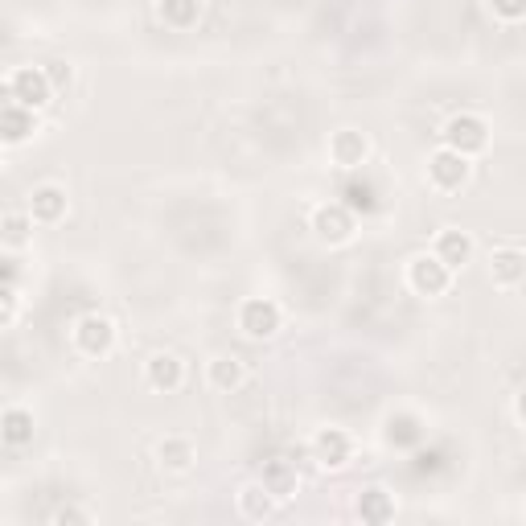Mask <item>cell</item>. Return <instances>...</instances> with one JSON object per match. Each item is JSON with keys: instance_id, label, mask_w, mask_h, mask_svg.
I'll list each match as a JSON object with an SVG mask.
<instances>
[{"instance_id": "cell-1", "label": "cell", "mask_w": 526, "mask_h": 526, "mask_svg": "<svg viewBox=\"0 0 526 526\" xmlns=\"http://www.w3.org/2000/svg\"><path fill=\"white\" fill-rule=\"evenodd\" d=\"M444 148H453V153L461 157H477L485 144H490V128H485L481 116H469V111H461V116H453L444 124Z\"/></svg>"}, {"instance_id": "cell-2", "label": "cell", "mask_w": 526, "mask_h": 526, "mask_svg": "<svg viewBox=\"0 0 526 526\" xmlns=\"http://www.w3.org/2000/svg\"><path fill=\"white\" fill-rule=\"evenodd\" d=\"M239 329H243L247 337H255V342H263V337H276V329H280V305H276V300H268V296L243 300Z\"/></svg>"}, {"instance_id": "cell-3", "label": "cell", "mask_w": 526, "mask_h": 526, "mask_svg": "<svg viewBox=\"0 0 526 526\" xmlns=\"http://www.w3.org/2000/svg\"><path fill=\"white\" fill-rule=\"evenodd\" d=\"M74 346H79L87 358H103V354H111V346H116V325L99 313H87V317H79V325H74Z\"/></svg>"}, {"instance_id": "cell-4", "label": "cell", "mask_w": 526, "mask_h": 526, "mask_svg": "<svg viewBox=\"0 0 526 526\" xmlns=\"http://www.w3.org/2000/svg\"><path fill=\"white\" fill-rule=\"evenodd\" d=\"M407 284L420 296H444L448 284H453V272H448L436 255H416L407 263Z\"/></svg>"}, {"instance_id": "cell-5", "label": "cell", "mask_w": 526, "mask_h": 526, "mask_svg": "<svg viewBox=\"0 0 526 526\" xmlns=\"http://www.w3.org/2000/svg\"><path fill=\"white\" fill-rule=\"evenodd\" d=\"M428 177H432L436 190L453 194V190H461V185L469 181V157L453 153V148H436V153L428 157Z\"/></svg>"}, {"instance_id": "cell-6", "label": "cell", "mask_w": 526, "mask_h": 526, "mask_svg": "<svg viewBox=\"0 0 526 526\" xmlns=\"http://www.w3.org/2000/svg\"><path fill=\"white\" fill-rule=\"evenodd\" d=\"M9 87H13V103H21V107H29V111L46 107L50 95H54V87H50V79H46L42 66H21V70L13 74Z\"/></svg>"}, {"instance_id": "cell-7", "label": "cell", "mask_w": 526, "mask_h": 526, "mask_svg": "<svg viewBox=\"0 0 526 526\" xmlns=\"http://www.w3.org/2000/svg\"><path fill=\"white\" fill-rule=\"evenodd\" d=\"M309 448H313V457H317L321 469H342L350 461V453H354V444H350V436L342 428H321Z\"/></svg>"}, {"instance_id": "cell-8", "label": "cell", "mask_w": 526, "mask_h": 526, "mask_svg": "<svg viewBox=\"0 0 526 526\" xmlns=\"http://www.w3.org/2000/svg\"><path fill=\"white\" fill-rule=\"evenodd\" d=\"M313 231L321 243H346L354 235V214L342 206V202H333V206H321L313 214Z\"/></svg>"}, {"instance_id": "cell-9", "label": "cell", "mask_w": 526, "mask_h": 526, "mask_svg": "<svg viewBox=\"0 0 526 526\" xmlns=\"http://www.w3.org/2000/svg\"><path fill=\"white\" fill-rule=\"evenodd\" d=\"M259 485H263V490H268L276 502H288V498L296 494V485H300V477H296V465H292V461H284V457H276V461H263Z\"/></svg>"}, {"instance_id": "cell-10", "label": "cell", "mask_w": 526, "mask_h": 526, "mask_svg": "<svg viewBox=\"0 0 526 526\" xmlns=\"http://www.w3.org/2000/svg\"><path fill=\"white\" fill-rule=\"evenodd\" d=\"M366 153H370V140L362 132H354V128L337 132L329 140V157H333V165H342V169H358L366 161Z\"/></svg>"}, {"instance_id": "cell-11", "label": "cell", "mask_w": 526, "mask_h": 526, "mask_svg": "<svg viewBox=\"0 0 526 526\" xmlns=\"http://www.w3.org/2000/svg\"><path fill=\"white\" fill-rule=\"evenodd\" d=\"M66 214V190H58V185H37V190L29 194V218L33 222H58Z\"/></svg>"}, {"instance_id": "cell-12", "label": "cell", "mask_w": 526, "mask_h": 526, "mask_svg": "<svg viewBox=\"0 0 526 526\" xmlns=\"http://www.w3.org/2000/svg\"><path fill=\"white\" fill-rule=\"evenodd\" d=\"M469 255H473V239H469L465 231H457V227L440 231V239H436V259L444 263L448 272H453V268H465Z\"/></svg>"}, {"instance_id": "cell-13", "label": "cell", "mask_w": 526, "mask_h": 526, "mask_svg": "<svg viewBox=\"0 0 526 526\" xmlns=\"http://www.w3.org/2000/svg\"><path fill=\"white\" fill-rule=\"evenodd\" d=\"M144 379H148V387H153V391H165V395H169V391L181 387L185 370H181V362H177L173 354H153V358H148Z\"/></svg>"}, {"instance_id": "cell-14", "label": "cell", "mask_w": 526, "mask_h": 526, "mask_svg": "<svg viewBox=\"0 0 526 526\" xmlns=\"http://www.w3.org/2000/svg\"><path fill=\"white\" fill-rule=\"evenodd\" d=\"M33 136V111L21 103L0 107V144H25Z\"/></svg>"}, {"instance_id": "cell-15", "label": "cell", "mask_w": 526, "mask_h": 526, "mask_svg": "<svg viewBox=\"0 0 526 526\" xmlns=\"http://www.w3.org/2000/svg\"><path fill=\"white\" fill-rule=\"evenodd\" d=\"M342 206L350 210V214H374L379 210V190H374V181L362 173H354L346 185H342Z\"/></svg>"}, {"instance_id": "cell-16", "label": "cell", "mask_w": 526, "mask_h": 526, "mask_svg": "<svg viewBox=\"0 0 526 526\" xmlns=\"http://www.w3.org/2000/svg\"><path fill=\"white\" fill-rule=\"evenodd\" d=\"M358 518L370 522V526H383V522L395 518V502H391V494L383 490V485H370V490L358 494Z\"/></svg>"}, {"instance_id": "cell-17", "label": "cell", "mask_w": 526, "mask_h": 526, "mask_svg": "<svg viewBox=\"0 0 526 526\" xmlns=\"http://www.w3.org/2000/svg\"><path fill=\"white\" fill-rule=\"evenodd\" d=\"M33 416L25 407H9L5 416H0V440L5 444H13V448H25V444H33Z\"/></svg>"}, {"instance_id": "cell-18", "label": "cell", "mask_w": 526, "mask_h": 526, "mask_svg": "<svg viewBox=\"0 0 526 526\" xmlns=\"http://www.w3.org/2000/svg\"><path fill=\"white\" fill-rule=\"evenodd\" d=\"M383 436H387L391 448H416L424 440V424H420V416H411V411H399V416L387 420Z\"/></svg>"}, {"instance_id": "cell-19", "label": "cell", "mask_w": 526, "mask_h": 526, "mask_svg": "<svg viewBox=\"0 0 526 526\" xmlns=\"http://www.w3.org/2000/svg\"><path fill=\"white\" fill-rule=\"evenodd\" d=\"M522 276H526V255H522L518 247L494 251V284L514 288V284H522Z\"/></svg>"}, {"instance_id": "cell-20", "label": "cell", "mask_w": 526, "mask_h": 526, "mask_svg": "<svg viewBox=\"0 0 526 526\" xmlns=\"http://www.w3.org/2000/svg\"><path fill=\"white\" fill-rule=\"evenodd\" d=\"M157 457H161V465H165V469L185 473V469L194 465V444L185 440V436H165V440L157 444Z\"/></svg>"}, {"instance_id": "cell-21", "label": "cell", "mask_w": 526, "mask_h": 526, "mask_svg": "<svg viewBox=\"0 0 526 526\" xmlns=\"http://www.w3.org/2000/svg\"><path fill=\"white\" fill-rule=\"evenodd\" d=\"M243 379H247V370H243V362H239V358L222 354V358H214V362H210V387H218V391H239V387H243Z\"/></svg>"}, {"instance_id": "cell-22", "label": "cell", "mask_w": 526, "mask_h": 526, "mask_svg": "<svg viewBox=\"0 0 526 526\" xmlns=\"http://www.w3.org/2000/svg\"><path fill=\"white\" fill-rule=\"evenodd\" d=\"M202 17V0H161V21L169 29H194Z\"/></svg>"}, {"instance_id": "cell-23", "label": "cell", "mask_w": 526, "mask_h": 526, "mask_svg": "<svg viewBox=\"0 0 526 526\" xmlns=\"http://www.w3.org/2000/svg\"><path fill=\"white\" fill-rule=\"evenodd\" d=\"M272 494L263 490V485H243L239 490V510H243V518H251V522H263L272 514Z\"/></svg>"}, {"instance_id": "cell-24", "label": "cell", "mask_w": 526, "mask_h": 526, "mask_svg": "<svg viewBox=\"0 0 526 526\" xmlns=\"http://www.w3.org/2000/svg\"><path fill=\"white\" fill-rule=\"evenodd\" d=\"M29 239H33V218L29 214H5V218H0V243H5V247L21 251Z\"/></svg>"}, {"instance_id": "cell-25", "label": "cell", "mask_w": 526, "mask_h": 526, "mask_svg": "<svg viewBox=\"0 0 526 526\" xmlns=\"http://www.w3.org/2000/svg\"><path fill=\"white\" fill-rule=\"evenodd\" d=\"M13 317H17V288L0 284V325H9Z\"/></svg>"}, {"instance_id": "cell-26", "label": "cell", "mask_w": 526, "mask_h": 526, "mask_svg": "<svg viewBox=\"0 0 526 526\" xmlns=\"http://www.w3.org/2000/svg\"><path fill=\"white\" fill-rule=\"evenodd\" d=\"M490 9H494L502 21H522V13H526V0H490Z\"/></svg>"}, {"instance_id": "cell-27", "label": "cell", "mask_w": 526, "mask_h": 526, "mask_svg": "<svg viewBox=\"0 0 526 526\" xmlns=\"http://www.w3.org/2000/svg\"><path fill=\"white\" fill-rule=\"evenodd\" d=\"M46 79H50V87H66L70 83V66H50Z\"/></svg>"}, {"instance_id": "cell-28", "label": "cell", "mask_w": 526, "mask_h": 526, "mask_svg": "<svg viewBox=\"0 0 526 526\" xmlns=\"http://www.w3.org/2000/svg\"><path fill=\"white\" fill-rule=\"evenodd\" d=\"M54 522H87L83 510H54Z\"/></svg>"}, {"instance_id": "cell-29", "label": "cell", "mask_w": 526, "mask_h": 526, "mask_svg": "<svg viewBox=\"0 0 526 526\" xmlns=\"http://www.w3.org/2000/svg\"><path fill=\"white\" fill-rule=\"evenodd\" d=\"M416 461H420V465H416V473H428V469H436V461H440V453H420Z\"/></svg>"}, {"instance_id": "cell-30", "label": "cell", "mask_w": 526, "mask_h": 526, "mask_svg": "<svg viewBox=\"0 0 526 526\" xmlns=\"http://www.w3.org/2000/svg\"><path fill=\"white\" fill-rule=\"evenodd\" d=\"M9 103H13V87L0 83V107H9Z\"/></svg>"}]
</instances>
